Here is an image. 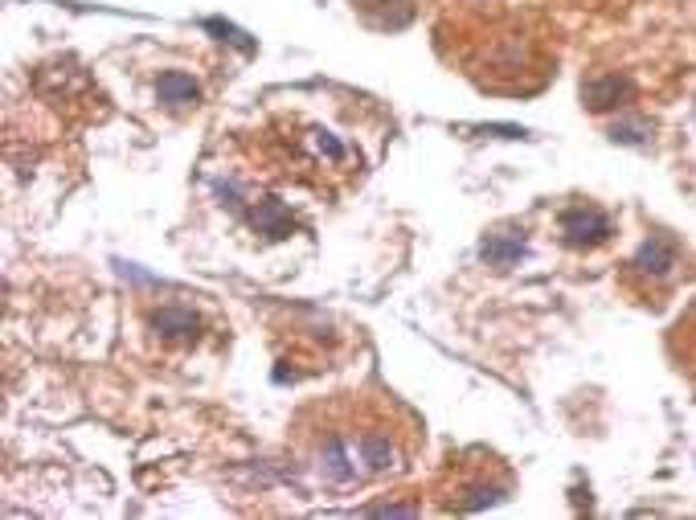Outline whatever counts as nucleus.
I'll return each mask as SVG.
<instances>
[{
    "instance_id": "6",
    "label": "nucleus",
    "mask_w": 696,
    "mask_h": 520,
    "mask_svg": "<svg viewBox=\"0 0 696 520\" xmlns=\"http://www.w3.org/2000/svg\"><path fill=\"white\" fill-rule=\"evenodd\" d=\"M676 263H680L676 246H672L668 238H656V242H647V246H643V254L635 258V263H631V279H647V283H651V291H660V283H668V279H672Z\"/></svg>"
},
{
    "instance_id": "9",
    "label": "nucleus",
    "mask_w": 696,
    "mask_h": 520,
    "mask_svg": "<svg viewBox=\"0 0 696 520\" xmlns=\"http://www.w3.org/2000/svg\"><path fill=\"white\" fill-rule=\"evenodd\" d=\"M459 5H467V9H480V5H492V0H459Z\"/></svg>"
},
{
    "instance_id": "4",
    "label": "nucleus",
    "mask_w": 696,
    "mask_h": 520,
    "mask_svg": "<svg viewBox=\"0 0 696 520\" xmlns=\"http://www.w3.org/2000/svg\"><path fill=\"white\" fill-rule=\"evenodd\" d=\"M533 66V46L525 33H500L492 41V50H484V70L492 82H516L520 74H525Z\"/></svg>"
},
{
    "instance_id": "3",
    "label": "nucleus",
    "mask_w": 696,
    "mask_h": 520,
    "mask_svg": "<svg viewBox=\"0 0 696 520\" xmlns=\"http://www.w3.org/2000/svg\"><path fill=\"white\" fill-rule=\"evenodd\" d=\"M144 324H148L152 340H160V349H189V344H197V336H201V316L189 308V303H177V299L152 308Z\"/></svg>"
},
{
    "instance_id": "1",
    "label": "nucleus",
    "mask_w": 696,
    "mask_h": 520,
    "mask_svg": "<svg viewBox=\"0 0 696 520\" xmlns=\"http://www.w3.org/2000/svg\"><path fill=\"white\" fill-rule=\"evenodd\" d=\"M295 447L316 480L357 488L406 471L418 455V430L389 398L340 394L295 422Z\"/></svg>"
},
{
    "instance_id": "8",
    "label": "nucleus",
    "mask_w": 696,
    "mask_h": 520,
    "mask_svg": "<svg viewBox=\"0 0 696 520\" xmlns=\"http://www.w3.org/2000/svg\"><path fill=\"white\" fill-rule=\"evenodd\" d=\"M516 254H520V242L508 238V234H492V238L484 242V258H492V263H500V267H508Z\"/></svg>"
},
{
    "instance_id": "5",
    "label": "nucleus",
    "mask_w": 696,
    "mask_h": 520,
    "mask_svg": "<svg viewBox=\"0 0 696 520\" xmlns=\"http://www.w3.org/2000/svg\"><path fill=\"white\" fill-rule=\"evenodd\" d=\"M557 230H561V242H565V246L590 250V246H598V242L611 238V218H606L602 209H594V205H574V209L561 213Z\"/></svg>"
},
{
    "instance_id": "2",
    "label": "nucleus",
    "mask_w": 696,
    "mask_h": 520,
    "mask_svg": "<svg viewBox=\"0 0 696 520\" xmlns=\"http://www.w3.org/2000/svg\"><path fill=\"white\" fill-rule=\"evenodd\" d=\"M258 152L271 168H279L283 177L308 181L316 189L353 177V152H348L332 132L316 123H299V119H279L258 136Z\"/></svg>"
},
{
    "instance_id": "7",
    "label": "nucleus",
    "mask_w": 696,
    "mask_h": 520,
    "mask_svg": "<svg viewBox=\"0 0 696 520\" xmlns=\"http://www.w3.org/2000/svg\"><path fill=\"white\" fill-rule=\"evenodd\" d=\"M156 95L164 107H197V82L185 70H168L156 82Z\"/></svg>"
}]
</instances>
